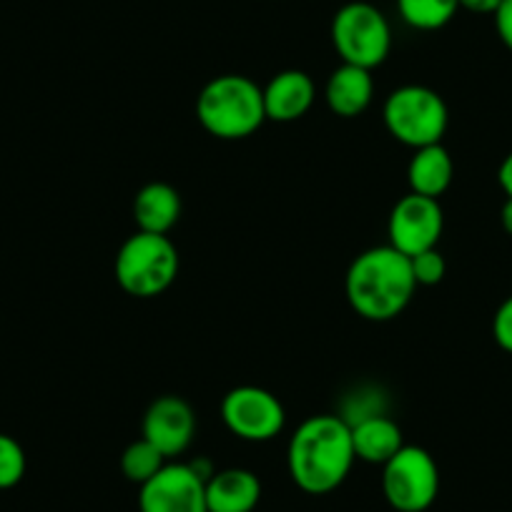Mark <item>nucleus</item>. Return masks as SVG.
<instances>
[{
  "mask_svg": "<svg viewBox=\"0 0 512 512\" xmlns=\"http://www.w3.org/2000/svg\"><path fill=\"white\" fill-rule=\"evenodd\" d=\"M352 430L339 415L307 417L287 447L294 485L307 495H329L349 477L354 465Z\"/></svg>",
  "mask_w": 512,
  "mask_h": 512,
  "instance_id": "nucleus-1",
  "label": "nucleus"
},
{
  "mask_svg": "<svg viewBox=\"0 0 512 512\" xmlns=\"http://www.w3.org/2000/svg\"><path fill=\"white\" fill-rule=\"evenodd\" d=\"M417 282L410 256L395 246H372L349 264L344 294L354 312L367 322H392L410 307Z\"/></svg>",
  "mask_w": 512,
  "mask_h": 512,
  "instance_id": "nucleus-2",
  "label": "nucleus"
},
{
  "mask_svg": "<svg viewBox=\"0 0 512 512\" xmlns=\"http://www.w3.org/2000/svg\"><path fill=\"white\" fill-rule=\"evenodd\" d=\"M196 118L214 139H249L267 121L262 86L239 73L211 78L196 98Z\"/></svg>",
  "mask_w": 512,
  "mask_h": 512,
  "instance_id": "nucleus-3",
  "label": "nucleus"
},
{
  "mask_svg": "<svg viewBox=\"0 0 512 512\" xmlns=\"http://www.w3.org/2000/svg\"><path fill=\"white\" fill-rule=\"evenodd\" d=\"M116 282L136 299L164 294L179 277V251L166 234L136 231L116 254Z\"/></svg>",
  "mask_w": 512,
  "mask_h": 512,
  "instance_id": "nucleus-4",
  "label": "nucleus"
},
{
  "mask_svg": "<svg viewBox=\"0 0 512 512\" xmlns=\"http://www.w3.org/2000/svg\"><path fill=\"white\" fill-rule=\"evenodd\" d=\"M390 136L410 149L442 144L450 123L445 98L427 86H402L387 96L382 108Z\"/></svg>",
  "mask_w": 512,
  "mask_h": 512,
  "instance_id": "nucleus-5",
  "label": "nucleus"
},
{
  "mask_svg": "<svg viewBox=\"0 0 512 512\" xmlns=\"http://www.w3.org/2000/svg\"><path fill=\"white\" fill-rule=\"evenodd\" d=\"M332 46L342 63L374 71L392 51L390 21L367 0L344 3L332 18Z\"/></svg>",
  "mask_w": 512,
  "mask_h": 512,
  "instance_id": "nucleus-6",
  "label": "nucleus"
},
{
  "mask_svg": "<svg viewBox=\"0 0 512 512\" xmlns=\"http://www.w3.org/2000/svg\"><path fill=\"white\" fill-rule=\"evenodd\" d=\"M382 492L397 512H425L440 495V467L417 445H405L382 465Z\"/></svg>",
  "mask_w": 512,
  "mask_h": 512,
  "instance_id": "nucleus-7",
  "label": "nucleus"
},
{
  "mask_svg": "<svg viewBox=\"0 0 512 512\" xmlns=\"http://www.w3.org/2000/svg\"><path fill=\"white\" fill-rule=\"evenodd\" d=\"M221 420L226 430L244 442H269L282 435L287 412L279 397L264 387L241 384L221 400Z\"/></svg>",
  "mask_w": 512,
  "mask_h": 512,
  "instance_id": "nucleus-8",
  "label": "nucleus"
},
{
  "mask_svg": "<svg viewBox=\"0 0 512 512\" xmlns=\"http://www.w3.org/2000/svg\"><path fill=\"white\" fill-rule=\"evenodd\" d=\"M442 229H445V214H442L440 201L412 194V191L392 206L390 221H387L390 246H395L405 256L437 249Z\"/></svg>",
  "mask_w": 512,
  "mask_h": 512,
  "instance_id": "nucleus-9",
  "label": "nucleus"
},
{
  "mask_svg": "<svg viewBox=\"0 0 512 512\" xmlns=\"http://www.w3.org/2000/svg\"><path fill=\"white\" fill-rule=\"evenodd\" d=\"M141 512H209L206 480L189 462H166L139 492Z\"/></svg>",
  "mask_w": 512,
  "mask_h": 512,
  "instance_id": "nucleus-10",
  "label": "nucleus"
},
{
  "mask_svg": "<svg viewBox=\"0 0 512 512\" xmlns=\"http://www.w3.org/2000/svg\"><path fill=\"white\" fill-rule=\"evenodd\" d=\"M196 435V415L184 397L164 395L149 405L144 415V440H149L166 460L189 450Z\"/></svg>",
  "mask_w": 512,
  "mask_h": 512,
  "instance_id": "nucleus-11",
  "label": "nucleus"
},
{
  "mask_svg": "<svg viewBox=\"0 0 512 512\" xmlns=\"http://www.w3.org/2000/svg\"><path fill=\"white\" fill-rule=\"evenodd\" d=\"M262 91L267 121L277 123L299 121L302 116H307L317 98V86H314L312 76L297 71V68L277 73Z\"/></svg>",
  "mask_w": 512,
  "mask_h": 512,
  "instance_id": "nucleus-12",
  "label": "nucleus"
},
{
  "mask_svg": "<svg viewBox=\"0 0 512 512\" xmlns=\"http://www.w3.org/2000/svg\"><path fill=\"white\" fill-rule=\"evenodd\" d=\"M262 500V480L244 467H226L206 480L209 512H254Z\"/></svg>",
  "mask_w": 512,
  "mask_h": 512,
  "instance_id": "nucleus-13",
  "label": "nucleus"
},
{
  "mask_svg": "<svg viewBox=\"0 0 512 512\" xmlns=\"http://www.w3.org/2000/svg\"><path fill=\"white\" fill-rule=\"evenodd\" d=\"M324 98H327V106L334 116L339 118L362 116L374 98L372 71L342 63V66L334 68L332 76L327 78Z\"/></svg>",
  "mask_w": 512,
  "mask_h": 512,
  "instance_id": "nucleus-14",
  "label": "nucleus"
},
{
  "mask_svg": "<svg viewBox=\"0 0 512 512\" xmlns=\"http://www.w3.org/2000/svg\"><path fill=\"white\" fill-rule=\"evenodd\" d=\"M354 457L367 465H384L405 447L400 425L390 415H374L349 427Z\"/></svg>",
  "mask_w": 512,
  "mask_h": 512,
  "instance_id": "nucleus-15",
  "label": "nucleus"
},
{
  "mask_svg": "<svg viewBox=\"0 0 512 512\" xmlns=\"http://www.w3.org/2000/svg\"><path fill=\"white\" fill-rule=\"evenodd\" d=\"M181 219L179 191L164 181H151L139 189L134 199V221L139 231L149 234H169Z\"/></svg>",
  "mask_w": 512,
  "mask_h": 512,
  "instance_id": "nucleus-16",
  "label": "nucleus"
},
{
  "mask_svg": "<svg viewBox=\"0 0 512 512\" xmlns=\"http://www.w3.org/2000/svg\"><path fill=\"white\" fill-rule=\"evenodd\" d=\"M452 179H455V161L445 146L432 144L415 149V156L407 166V184L412 194L440 199L450 189Z\"/></svg>",
  "mask_w": 512,
  "mask_h": 512,
  "instance_id": "nucleus-17",
  "label": "nucleus"
},
{
  "mask_svg": "<svg viewBox=\"0 0 512 512\" xmlns=\"http://www.w3.org/2000/svg\"><path fill=\"white\" fill-rule=\"evenodd\" d=\"M402 21L415 31H440L460 11L457 0H397Z\"/></svg>",
  "mask_w": 512,
  "mask_h": 512,
  "instance_id": "nucleus-18",
  "label": "nucleus"
},
{
  "mask_svg": "<svg viewBox=\"0 0 512 512\" xmlns=\"http://www.w3.org/2000/svg\"><path fill=\"white\" fill-rule=\"evenodd\" d=\"M164 465H166V457L161 455L149 440H144V437L131 442L121 455V472L126 475V480L136 482V485L149 482Z\"/></svg>",
  "mask_w": 512,
  "mask_h": 512,
  "instance_id": "nucleus-19",
  "label": "nucleus"
},
{
  "mask_svg": "<svg viewBox=\"0 0 512 512\" xmlns=\"http://www.w3.org/2000/svg\"><path fill=\"white\" fill-rule=\"evenodd\" d=\"M374 415H387V395H384L379 387H357V390L344 400L342 412H339V417H342L349 427Z\"/></svg>",
  "mask_w": 512,
  "mask_h": 512,
  "instance_id": "nucleus-20",
  "label": "nucleus"
},
{
  "mask_svg": "<svg viewBox=\"0 0 512 512\" xmlns=\"http://www.w3.org/2000/svg\"><path fill=\"white\" fill-rule=\"evenodd\" d=\"M26 467L28 460L21 442L0 432V490H11V487L21 485V480L26 477Z\"/></svg>",
  "mask_w": 512,
  "mask_h": 512,
  "instance_id": "nucleus-21",
  "label": "nucleus"
},
{
  "mask_svg": "<svg viewBox=\"0 0 512 512\" xmlns=\"http://www.w3.org/2000/svg\"><path fill=\"white\" fill-rule=\"evenodd\" d=\"M410 264L417 287H437L447 274L445 256L437 249H427L422 251V254L410 256Z\"/></svg>",
  "mask_w": 512,
  "mask_h": 512,
  "instance_id": "nucleus-22",
  "label": "nucleus"
},
{
  "mask_svg": "<svg viewBox=\"0 0 512 512\" xmlns=\"http://www.w3.org/2000/svg\"><path fill=\"white\" fill-rule=\"evenodd\" d=\"M492 337L502 352L512 354V297H507L497 307L495 317H492Z\"/></svg>",
  "mask_w": 512,
  "mask_h": 512,
  "instance_id": "nucleus-23",
  "label": "nucleus"
},
{
  "mask_svg": "<svg viewBox=\"0 0 512 512\" xmlns=\"http://www.w3.org/2000/svg\"><path fill=\"white\" fill-rule=\"evenodd\" d=\"M495 31L502 46L512 53V0H502V6L495 13Z\"/></svg>",
  "mask_w": 512,
  "mask_h": 512,
  "instance_id": "nucleus-24",
  "label": "nucleus"
},
{
  "mask_svg": "<svg viewBox=\"0 0 512 512\" xmlns=\"http://www.w3.org/2000/svg\"><path fill=\"white\" fill-rule=\"evenodd\" d=\"M462 11L475 13V16H495L502 0H457Z\"/></svg>",
  "mask_w": 512,
  "mask_h": 512,
  "instance_id": "nucleus-25",
  "label": "nucleus"
},
{
  "mask_svg": "<svg viewBox=\"0 0 512 512\" xmlns=\"http://www.w3.org/2000/svg\"><path fill=\"white\" fill-rule=\"evenodd\" d=\"M497 184L505 191L507 199H512V151L502 159L500 169H497Z\"/></svg>",
  "mask_w": 512,
  "mask_h": 512,
  "instance_id": "nucleus-26",
  "label": "nucleus"
},
{
  "mask_svg": "<svg viewBox=\"0 0 512 512\" xmlns=\"http://www.w3.org/2000/svg\"><path fill=\"white\" fill-rule=\"evenodd\" d=\"M500 224L502 229H505V234L512 236V199H505V204H502Z\"/></svg>",
  "mask_w": 512,
  "mask_h": 512,
  "instance_id": "nucleus-27",
  "label": "nucleus"
}]
</instances>
